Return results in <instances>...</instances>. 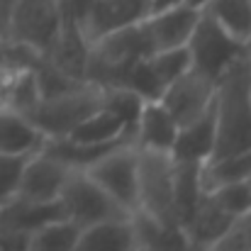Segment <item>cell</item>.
<instances>
[{
  "instance_id": "6da1fadb",
  "label": "cell",
  "mask_w": 251,
  "mask_h": 251,
  "mask_svg": "<svg viewBox=\"0 0 251 251\" xmlns=\"http://www.w3.org/2000/svg\"><path fill=\"white\" fill-rule=\"evenodd\" d=\"M215 120L217 139L210 159L251 151V54L237 59L217 78Z\"/></svg>"
},
{
  "instance_id": "7a4b0ae2",
  "label": "cell",
  "mask_w": 251,
  "mask_h": 251,
  "mask_svg": "<svg viewBox=\"0 0 251 251\" xmlns=\"http://www.w3.org/2000/svg\"><path fill=\"white\" fill-rule=\"evenodd\" d=\"M149 54H151V47H149L142 22L110 32L88 44L85 81L98 88L125 85L132 66Z\"/></svg>"
},
{
  "instance_id": "3957f363",
  "label": "cell",
  "mask_w": 251,
  "mask_h": 251,
  "mask_svg": "<svg viewBox=\"0 0 251 251\" xmlns=\"http://www.w3.org/2000/svg\"><path fill=\"white\" fill-rule=\"evenodd\" d=\"M61 0H15L2 37L49 54L61 32Z\"/></svg>"
},
{
  "instance_id": "277c9868",
  "label": "cell",
  "mask_w": 251,
  "mask_h": 251,
  "mask_svg": "<svg viewBox=\"0 0 251 251\" xmlns=\"http://www.w3.org/2000/svg\"><path fill=\"white\" fill-rule=\"evenodd\" d=\"M185 47L190 51V69H195L215 83L237 59L249 54L247 44L227 34L205 10H200V17Z\"/></svg>"
},
{
  "instance_id": "5b68a950",
  "label": "cell",
  "mask_w": 251,
  "mask_h": 251,
  "mask_svg": "<svg viewBox=\"0 0 251 251\" xmlns=\"http://www.w3.org/2000/svg\"><path fill=\"white\" fill-rule=\"evenodd\" d=\"M100 102H102V88L85 83L74 93L49 98V100H37L25 115L44 134V139L66 137L76 125H81L85 117L100 110Z\"/></svg>"
},
{
  "instance_id": "8992f818",
  "label": "cell",
  "mask_w": 251,
  "mask_h": 251,
  "mask_svg": "<svg viewBox=\"0 0 251 251\" xmlns=\"http://www.w3.org/2000/svg\"><path fill=\"white\" fill-rule=\"evenodd\" d=\"M59 202L64 207L66 220L76 222L78 227H88L105 220H117V217H129V212L105 188H100L83 168H71L59 193Z\"/></svg>"
},
{
  "instance_id": "52a82bcc",
  "label": "cell",
  "mask_w": 251,
  "mask_h": 251,
  "mask_svg": "<svg viewBox=\"0 0 251 251\" xmlns=\"http://www.w3.org/2000/svg\"><path fill=\"white\" fill-rule=\"evenodd\" d=\"M171 173H173L171 154L137 149V200H139L137 210H144L164 222H178L173 212Z\"/></svg>"
},
{
  "instance_id": "ba28073f",
  "label": "cell",
  "mask_w": 251,
  "mask_h": 251,
  "mask_svg": "<svg viewBox=\"0 0 251 251\" xmlns=\"http://www.w3.org/2000/svg\"><path fill=\"white\" fill-rule=\"evenodd\" d=\"M190 69V51L188 47H178V49H166V51H154L144 59H139L127 81L125 88L134 90L137 95H142V100H161V95L166 93V88L178 76H183Z\"/></svg>"
},
{
  "instance_id": "9c48e42d",
  "label": "cell",
  "mask_w": 251,
  "mask_h": 251,
  "mask_svg": "<svg viewBox=\"0 0 251 251\" xmlns=\"http://www.w3.org/2000/svg\"><path fill=\"white\" fill-rule=\"evenodd\" d=\"M83 171L100 188H105L127 212L137 210L139 200H137V147L134 144L120 147L100 156Z\"/></svg>"
},
{
  "instance_id": "30bf717a",
  "label": "cell",
  "mask_w": 251,
  "mask_h": 251,
  "mask_svg": "<svg viewBox=\"0 0 251 251\" xmlns=\"http://www.w3.org/2000/svg\"><path fill=\"white\" fill-rule=\"evenodd\" d=\"M215 100V81L198 74L195 69H188L183 76H178L161 95V102L171 112L178 127L193 122L198 115H202L210 102Z\"/></svg>"
},
{
  "instance_id": "8fae6325",
  "label": "cell",
  "mask_w": 251,
  "mask_h": 251,
  "mask_svg": "<svg viewBox=\"0 0 251 251\" xmlns=\"http://www.w3.org/2000/svg\"><path fill=\"white\" fill-rule=\"evenodd\" d=\"M149 15H151L149 0H93L81 29L85 42L90 44L110 32L139 25Z\"/></svg>"
},
{
  "instance_id": "7c38bea8",
  "label": "cell",
  "mask_w": 251,
  "mask_h": 251,
  "mask_svg": "<svg viewBox=\"0 0 251 251\" xmlns=\"http://www.w3.org/2000/svg\"><path fill=\"white\" fill-rule=\"evenodd\" d=\"M198 17H200V10L190 7L185 2L176 5V7H168V10H161V12H151L142 22V27L147 32V39H149V47H151V54L185 47L193 29H195Z\"/></svg>"
},
{
  "instance_id": "4fadbf2b",
  "label": "cell",
  "mask_w": 251,
  "mask_h": 251,
  "mask_svg": "<svg viewBox=\"0 0 251 251\" xmlns=\"http://www.w3.org/2000/svg\"><path fill=\"white\" fill-rule=\"evenodd\" d=\"M69 173H71L69 164H64L44 151H37L25 164L17 195H22L27 200H37V202L59 200V193H61Z\"/></svg>"
},
{
  "instance_id": "5bb4252c",
  "label": "cell",
  "mask_w": 251,
  "mask_h": 251,
  "mask_svg": "<svg viewBox=\"0 0 251 251\" xmlns=\"http://www.w3.org/2000/svg\"><path fill=\"white\" fill-rule=\"evenodd\" d=\"M56 220H66L59 200L37 202L22 195H12L7 202L0 205V232L2 234H29Z\"/></svg>"
},
{
  "instance_id": "9a60e30c",
  "label": "cell",
  "mask_w": 251,
  "mask_h": 251,
  "mask_svg": "<svg viewBox=\"0 0 251 251\" xmlns=\"http://www.w3.org/2000/svg\"><path fill=\"white\" fill-rule=\"evenodd\" d=\"M215 139H217V120H215V100H212L202 115L178 127L176 142L171 147V159L205 164L215 151Z\"/></svg>"
},
{
  "instance_id": "2e32d148",
  "label": "cell",
  "mask_w": 251,
  "mask_h": 251,
  "mask_svg": "<svg viewBox=\"0 0 251 251\" xmlns=\"http://www.w3.org/2000/svg\"><path fill=\"white\" fill-rule=\"evenodd\" d=\"M234 222V215H229L210 193H202L200 202L195 205L193 215L183 222L185 237L190 244H200L210 249Z\"/></svg>"
},
{
  "instance_id": "e0dca14e",
  "label": "cell",
  "mask_w": 251,
  "mask_h": 251,
  "mask_svg": "<svg viewBox=\"0 0 251 251\" xmlns=\"http://www.w3.org/2000/svg\"><path fill=\"white\" fill-rule=\"evenodd\" d=\"M129 222L134 229L137 249L147 251H183L190 242L185 237V229L178 222H164L151 217L144 210H132Z\"/></svg>"
},
{
  "instance_id": "ac0fdd59",
  "label": "cell",
  "mask_w": 251,
  "mask_h": 251,
  "mask_svg": "<svg viewBox=\"0 0 251 251\" xmlns=\"http://www.w3.org/2000/svg\"><path fill=\"white\" fill-rule=\"evenodd\" d=\"M178 125L171 117L161 100H147L139 120H137V149H151L171 154V147L176 142Z\"/></svg>"
},
{
  "instance_id": "d6986e66",
  "label": "cell",
  "mask_w": 251,
  "mask_h": 251,
  "mask_svg": "<svg viewBox=\"0 0 251 251\" xmlns=\"http://www.w3.org/2000/svg\"><path fill=\"white\" fill-rule=\"evenodd\" d=\"M44 134L29 122L25 112L0 105V154H37Z\"/></svg>"
},
{
  "instance_id": "ffe728a7",
  "label": "cell",
  "mask_w": 251,
  "mask_h": 251,
  "mask_svg": "<svg viewBox=\"0 0 251 251\" xmlns=\"http://www.w3.org/2000/svg\"><path fill=\"white\" fill-rule=\"evenodd\" d=\"M137 239L129 217L95 222L81 229L76 251H134Z\"/></svg>"
},
{
  "instance_id": "44dd1931",
  "label": "cell",
  "mask_w": 251,
  "mask_h": 251,
  "mask_svg": "<svg viewBox=\"0 0 251 251\" xmlns=\"http://www.w3.org/2000/svg\"><path fill=\"white\" fill-rule=\"evenodd\" d=\"M200 166L198 161H173L171 185H173V212L176 220L183 222L193 215L195 205L202 198V183H200Z\"/></svg>"
},
{
  "instance_id": "7402d4cb",
  "label": "cell",
  "mask_w": 251,
  "mask_h": 251,
  "mask_svg": "<svg viewBox=\"0 0 251 251\" xmlns=\"http://www.w3.org/2000/svg\"><path fill=\"white\" fill-rule=\"evenodd\" d=\"M251 178V151L225 156V159H210L200 166V183L202 193H210L215 188L237 183V180H249Z\"/></svg>"
},
{
  "instance_id": "603a6c76",
  "label": "cell",
  "mask_w": 251,
  "mask_h": 251,
  "mask_svg": "<svg viewBox=\"0 0 251 251\" xmlns=\"http://www.w3.org/2000/svg\"><path fill=\"white\" fill-rule=\"evenodd\" d=\"M202 10L234 39H251V0H210Z\"/></svg>"
},
{
  "instance_id": "cb8c5ba5",
  "label": "cell",
  "mask_w": 251,
  "mask_h": 251,
  "mask_svg": "<svg viewBox=\"0 0 251 251\" xmlns=\"http://www.w3.org/2000/svg\"><path fill=\"white\" fill-rule=\"evenodd\" d=\"M81 229L71 220H56L49 222L34 232L27 234V249L25 251H76Z\"/></svg>"
},
{
  "instance_id": "d4e9b609",
  "label": "cell",
  "mask_w": 251,
  "mask_h": 251,
  "mask_svg": "<svg viewBox=\"0 0 251 251\" xmlns=\"http://www.w3.org/2000/svg\"><path fill=\"white\" fill-rule=\"evenodd\" d=\"M32 76H34L39 100H49V98H59V95L74 93V90H78V88H83L88 83V81H81V78L66 74L61 66H56L51 59H47L42 54H39L34 69H32Z\"/></svg>"
},
{
  "instance_id": "484cf974",
  "label": "cell",
  "mask_w": 251,
  "mask_h": 251,
  "mask_svg": "<svg viewBox=\"0 0 251 251\" xmlns=\"http://www.w3.org/2000/svg\"><path fill=\"white\" fill-rule=\"evenodd\" d=\"M125 127L127 125L117 115H112L110 110L100 107L98 112H93L90 117H85L81 125H76L66 137L74 139V142H81V144H105V142L120 137Z\"/></svg>"
},
{
  "instance_id": "4316f807",
  "label": "cell",
  "mask_w": 251,
  "mask_h": 251,
  "mask_svg": "<svg viewBox=\"0 0 251 251\" xmlns=\"http://www.w3.org/2000/svg\"><path fill=\"white\" fill-rule=\"evenodd\" d=\"M100 107H105L112 115H117L127 127H137V120H139V112L144 107V100L134 90H129L125 85H115V88H102Z\"/></svg>"
},
{
  "instance_id": "83f0119b",
  "label": "cell",
  "mask_w": 251,
  "mask_h": 251,
  "mask_svg": "<svg viewBox=\"0 0 251 251\" xmlns=\"http://www.w3.org/2000/svg\"><path fill=\"white\" fill-rule=\"evenodd\" d=\"M210 195L234 217L244 215L247 210H251V178L249 180H237V183H229V185H222V188H215L210 190Z\"/></svg>"
},
{
  "instance_id": "f1b7e54d",
  "label": "cell",
  "mask_w": 251,
  "mask_h": 251,
  "mask_svg": "<svg viewBox=\"0 0 251 251\" xmlns=\"http://www.w3.org/2000/svg\"><path fill=\"white\" fill-rule=\"evenodd\" d=\"M207 251H251V210L234 217L229 229Z\"/></svg>"
},
{
  "instance_id": "f546056e",
  "label": "cell",
  "mask_w": 251,
  "mask_h": 251,
  "mask_svg": "<svg viewBox=\"0 0 251 251\" xmlns=\"http://www.w3.org/2000/svg\"><path fill=\"white\" fill-rule=\"evenodd\" d=\"M29 156H25V154H0V205L7 202L12 195H17L20 178H22V171H25V164H27Z\"/></svg>"
},
{
  "instance_id": "4dcf8cb0",
  "label": "cell",
  "mask_w": 251,
  "mask_h": 251,
  "mask_svg": "<svg viewBox=\"0 0 251 251\" xmlns=\"http://www.w3.org/2000/svg\"><path fill=\"white\" fill-rule=\"evenodd\" d=\"M27 234H2L0 232V251H25Z\"/></svg>"
},
{
  "instance_id": "1f68e13d",
  "label": "cell",
  "mask_w": 251,
  "mask_h": 251,
  "mask_svg": "<svg viewBox=\"0 0 251 251\" xmlns=\"http://www.w3.org/2000/svg\"><path fill=\"white\" fill-rule=\"evenodd\" d=\"M12 5H15V0H0V34L5 32V25H7V17H10Z\"/></svg>"
},
{
  "instance_id": "d6a6232c",
  "label": "cell",
  "mask_w": 251,
  "mask_h": 251,
  "mask_svg": "<svg viewBox=\"0 0 251 251\" xmlns=\"http://www.w3.org/2000/svg\"><path fill=\"white\" fill-rule=\"evenodd\" d=\"M185 0H149L151 5V12H161V10H168V7H176V5H183Z\"/></svg>"
},
{
  "instance_id": "836d02e7",
  "label": "cell",
  "mask_w": 251,
  "mask_h": 251,
  "mask_svg": "<svg viewBox=\"0 0 251 251\" xmlns=\"http://www.w3.org/2000/svg\"><path fill=\"white\" fill-rule=\"evenodd\" d=\"M207 2H210V0H185V5H190V7H198V10H202Z\"/></svg>"
},
{
  "instance_id": "e575fe53",
  "label": "cell",
  "mask_w": 251,
  "mask_h": 251,
  "mask_svg": "<svg viewBox=\"0 0 251 251\" xmlns=\"http://www.w3.org/2000/svg\"><path fill=\"white\" fill-rule=\"evenodd\" d=\"M183 251H207V249H205V247H200V244H188Z\"/></svg>"
},
{
  "instance_id": "d590c367",
  "label": "cell",
  "mask_w": 251,
  "mask_h": 251,
  "mask_svg": "<svg viewBox=\"0 0 251 251\" xmlns=\"http://www.w3.org/2000/svg\"><path fill=\"white\" fill-rule=\"evenodd\" d=\"M247 49H249V54H251V39H249V42H247Z\"/></svg>"
},
{
  "instance_id": "8d00e7d4",
  "label": "cell",
  "mask_w": 251,
  "mask_h": 251,
  "mask_svg": "<svg viewBox=\"0 0 251 251\" xmlns=\"http://www.w3.org/2000/svg\"><path fill=\"white\" fill-rule=\"evenodd\" d=\"M134 251H147V249H134Z\"/></svg>"
},
{
  "instance_id": "74e56055",
  "label": "cell",
  "mask_w": 251,
  "mask_h": 251,
  "mask_svg": "<svg viewBox=\"0 0 251 251\" xmlns=\"http://www.w3.org/2000/svg\"><path fill=\"white\" fill-rule=\"evenodd\" d=\"M0 37H2V34H0Z\"/></svg>"
}]
</instances>
